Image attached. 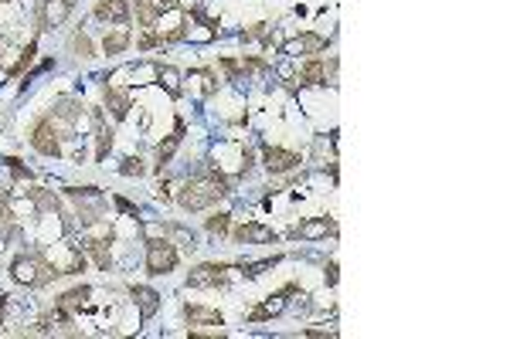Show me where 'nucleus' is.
<instances>
[{
    "mask_svg": "<svg viewBox=\"0 0 510 339\" xmlns=\"http://www.w3.org/2000/svg\"><path fill=\"white\" fill-rule=\"evenodd\" d=\"M228 193V183L221 173H207V176H194L188 180V187L181 190V207L184 211H201L207 204H214L218 197Z\"/></svg>",
    "mask_w": 510,
    "mask_h": 339,
    "instance_id": "f257e3e1",
    "label": "nucleus"
},
{
    "mask_svg": "<svg viewBox=\"0 0 510 339\" xmlns=\"http://www.w3.org/2000/svg\"><path fill=\"white\" fill-rule=\"evenodd\" d=\"M10 271H14V282H21V285H41V282L51 278V265L44 258H38V254L17 258Z\"/></svg>",
    "mask_w": 510,
    "mask_h": 339,
    "instance_id": "f03ea898",
    "label": "nucleus"
},
{
    "mask_svg": "<svg viewBox=\"0 0 510 339\" xmlns=\"http://www.w3.org/2000/svg\"><path fill=\"white\" fill-rule=\"evenodd\" d=\"M174 265H177V248L170 241H157L153 238L146 245V268L153 275H167V271H174Z\"/></svg>",
    "mask_w": 510,
    "mask_h": 339,
    "instance_id": "7ed1b4c3",
    "label": "nucleus"
},
{
    "mask_svg": "<svg viewBox=\"0 0 510 339\" xmlns=\"http://www.w3.org/2000/svg\"><path fill=\"white\" fill-rule=\"evenodd\" d=\"M225 271H228V265H198V268L188 275V285H191V288L221 285V282H225Z\"/></svg>",
    "mask_w": 510,
    "mask_h": 339,
    "instance_id": "20e7f679",
    "label": "nucleus"
},
{
    "mask_svg": "<svg viewBox=\"0 0 510 339\" xmlns=\"http://www.w3.org/2000/svg\"><path fill=\"white\" fill-rule=\"evenodd\" d=\"M31 143H34V150L44 153V157H58V153H62V143H58V133L51 129V122H38Z\"/></svg>",
    "mask_w": 510,
    "mask_h": 339,
    "instance_id": "39448f33",
    "label": "nucleus"
},
{
    "mask_svg": "<svg viewBox=\"0 0 510 339\" xmlns=\"http://www.w3.org/2000/svg\"><path fill=\"white\" fill-rule=\"evenodd\" d=\"M262 160H266V167L272 170V173H286V170L300 167V157L290 153V150H279V146H266Z\"/></svg>",
    "mask_w": 510,
    "mask_h": 339,
    "instance_id": "423d86ee",
    "label": "nucleus"
},
{
    "mask_svg": "<svg viewBox=\"0 0 510 339\" xmlns=\"http://www.w3.org/2000/svg\"><path fill=\"white\" fill-rule=\"evenodd\" d=\"M174 3L177 0H136V17H140V24H153L164 10H174Z\"/></svg>",
    "mask_w": 510,
    "mask_h": 339,
    "instance_id": "0eeeda50",
    "label": "nucleus"
},
{
    "mask_svg": "<svg viewBox=\"0 0 510 339\" xmlns=\"http://www.w3.org/2000/svg\"><path fill=\"white\" fill-rule=\"evenodd\" d=\"M96 17L126 24V21H129V3H126V0H99V3H96Z\"/></svg>",
    "mask_w": 510,
    "mask_h": 339,
    "instance_id": "6e6552de",
    "label": "nucleus"
},
{
    "mask_svg": "<svg viewBox=\"0 0 510 339\" xmlns=\"http://www.w3.org/2000/svg\"><path fill=\"white\" fill-rule=\"evenodd\" d=\"M290 292H293V288H283L279 295H272L269 302H262L259 309H252L248 319H252V323H262V319H269V316H279V312L286 309V295H290Z\"/></svg>",
    "mask_w": 510,
    "mask_h": 339,
    "instance_id": "1a4fd4ad",
    "label": "nucleus"
},
{
    "mask_svg": "<svg viewBox=\"0 0 510 339\" xmlns=\"http://www.w3.org/2000/svg\"><path fill=\"white\" fill-rule=\"evenodd\" d=\"M68 14H72V0H48L41 10V21H44V27H58Z\"/></svg>",
    "mask_w": 510,
    "mask_h": 339,
    "instance_id": "9d476101",
    "label": "nucleus"
},
{
    "mask_svg": "<svg viewBox=\"0 0 510 339\" xmlns=\"http://www.w3.org/2000/svg\"><path fill=\"white\" fill-rule=\"evenodd\" d=\"M327 41L316 38V34H303V38H293L283 44V55H306V51H323Z\"/></svg>",
    "mask_w": 510,
    "mask_h": 339,
    "instance_id": "9b49d317",
    "label": "nucleus"
},
{
    "mask_svg": "<svg viewBox=\"0 0 510 339\" xmlns=\"http://www.w3.org/2000/svg\"><path fill=\"white\" fill-rule=\"evenodd\" d=\"M235 234H238V241H255V245L276 241V231H272V228H262V224H255V221H252V224H242Z\"/></svg>",
    "mask_w": 510,
    "mask_h": 339,
    "instance_id": "f8f14e48",
    "label": "nucleus"
},
{
    "mask_svg": "<svg viewBox=\"0 0 510 339\" xmlns=\"http://www.w3.org/2000/svg\"><path fill=\"white\" fill-rule=\"evenodd\" d=\"M296 234L306 238V241H316V238H327V234H333V224L327 221V217H316V221H306L296 228Z\"/></svg>",
    "mask_w": 510,
    "mask_h": 339,
    "instance_id": "ddd939ff",
    "label": "nucleus"
},
{
    "mask_svg": "<svg viewBox=\"0 0 510 339\" xmlns=\"http://www.w3.org/2000/svg\"><path fill=\"white\" fill-rule=\"evenodd\" d=\"M181 139H184V122L177 119V126H174L170 139H167V143H160V150H157V160H160V167H164V163H170V157H174V153H177V146H181Z\"/></svg>",
    "mask_w": 510,
    "mask_h": 339,
    "instance_id": "4468645a",
    "label": "nucleus"
},
{
    "mask_svg": "<svg viewBox=\"0 0 510 339\" xmlns=\"http://www.w3.org/2000/svg\"><path fill=\"white\" fill-rule=\"evenodd\" d=\"M133 295H136V302H140V316H143V319H150V316L160 309V295H157L153 288H143V285H140V288H133Z\"/></svg>",
    "mask_w": 510,
    "mask_h": 339,
    "instance_id": "2eb2a0df",
    "label": "nucleus"
},
{
    "mask_svg": "<svg viewBox=\"0 0 510 339\" xmlns=\"http://www.w3.org/2000/svg\"><path fill=\"white\" fill-rule=\"evenodd\" d=\"M300 82H303V85H320V82H327V65H323L320 58L306 62L303 72H300Z\"/></svg>",
    "mask_w": 510,
    "mask_h": 339,
    "instance_id": "dca6fc26",
    "label": "nucleus"
},
{
    "mask_svg": "<svg viewBox=\"0 0 510 339\" xmlns=\"http://www.w3.org/2000/svg\"><path fill=\"white\" fill-rule=\"evenodd\" d=\"M105 102H109V109H112L116 119H123L126 109H129V98H126L123 92H116V88H105Z\"/></svg>",
    "mask_w": 510,
    "mask_h": 339,
    "instance_id": "f3484780",
    "label": "nucleus"
},
{
    "mask_svg": "<svg viewBox=\"0 0 510 339\" xmlns=\"http://www.w3.org/2000/svg\"><path fill=\"white\" fill-rule=\"evenodd\" d=\"M129 44V38H126V31H116V34H105V41H102V48L109 51V55H119L123 48Z\"/></svg>",
    "mask_w": 510,
    "mask_h": 339,
    "instance_id": "a211bd4d",
    "label": "nucleus"
},
{
    "mask_svg": "<svg viewBox=\"0 0 510 339\" xmlns=\"http://www.w3.org/2000/svg\"><path fill=\"white\" fill-rule=\"evenodd\" d=\"M188 319H191V326H194V323H211V326H221V316H218V312H204V309H188Z\"/></svg>",
    "mask_w": 510,
    "mask_h": 339,
    "instance_id": "6ab92c4d",
    "label": "nucleus"
},
{
    "mask_svg": "<svg viewBox=\"0 0 510 339\" xmlns=\"http://www.w3.org/2000/svg\"><path fill=\"white\" fill-rule=\"evenodd\" d=\"M86 295H89V288H75V292H68V295H65L58 306H62L65 312H68V309H79V306L86 302Z\"/></svg>",
    "mask_w": 510,
    "mask_h": 339,
    "instance_id": "aec40b11",
    "label": "nucleus"
},
{
    "mask_svg": "<svg viewBox=\"0 0 510 339\" xmlns=\"http://www.w3.org/2000/svg\"><path fill=\"white\" fill-rule=\"evenodd\" d=\"M96 126H99V150H96V157H105V153H109V146H112V133H109V129H105V126H102V119L99 116H96Z\"/></svg>",
    "mask_w": 510,
    "mask_h": 339,
    "instance_id": "412c9836",
    "label": "nucleus"
},
{
    "mask_svg": "<svg viewBox=\"0 0 510 339\" xmlns=\"http://www.w3.org/2000/svg\"><path fill=\"white\" fill-rule=\"evenodd\" d=\"M105 245H109V241H89V252L96 254V265H99V268H109V252H105Z\"/></svg>",
    "mask_w": 510,
    "mask_h": 339,
    "instance_id": "4be33fe9",
    "label": "nucleus"
},
{
    "mask_svg": "<svg viewBox=\"0 0 510 339\" xmlns=\"http://www.w3.org/2000/svg\"><path fill=\"white\" fill-rule=\"evenodd\" d=\"M160 85H167V92H170V95H177V92H181V85H177V72H174V68H160Z\"/></svg>",
    "mask_w": 510,
    "mask_h": 339,
    "instance_id": "5701e85b",
    "label": "nucleus"
},
{
    "mask_svg": "<svg viewBox=\"0 0 510 339\" xmlns=\"http://www.w3.org/2000/svg\"><path fill=\"white\" fill-rule=\"evenodd\" d=\"M72 44H75V51H79L82 58H92V41H89L86 34H75V38H72Z\"/></svg>",
    "mask_w": 510,
    "mask_h": 339,
    "instance_id": "b1692460",
    "label": "nucleus"
},
{
    "mask_svg": "<svg viewBox=\"0 0 510 339\" xmlns=\"http://www.w3.org/2000/svg\"><path fill=\"white\" fill-rule=\"evenodd\" d=\"M143 173V160L140 157H129L126 163H123V176H140Z\"/></svg>",
    "mask_w": 510,
    "mask_h": 339,
    "instance_id": "393cba45",
    "label": "nucleus"
},
{
    "mask_svg": "<svg viewBox=\"0 0 510 339\" xmlns=\"http://www.w3.org/2000/svg\"><path fill=\"white\" fill-rule=\"evenodd\" d=\"M207 231H218V234H225V231H228V214L207 217Z\"/></svg>",
    "mask_w": 510,
    "mask_h": 339,
    "instance_id": "a878e982",
    "label": "nucleus"
},
{
    "mask_svg": "<svg viewBox=\"0 0 510 339\" xmlns=\"http://www.w3.org/2000/svg\"><path fill=\"white\" fill-rule=\"evenodd\" d=\"M31 58H34V41H31V44H27V51H24V55H21V62H17V65H14V68H10V72H14V75H17V72H21V68H24V65H31Z\"/></svg>",
    "mask_w": 510,
    "mask_h": 339,
    "instance_id": "bb28decb",
    "label": "nucleus"
},
{
    "mask_svg": "<svg viewBox=\"0 0 510 339\" xmlns=\"http://www.w3.org/2000/svg\"><path fill=\"white\" fill-rule=\"evenodd\" d=\"M116 207H119V211H126V214H136V207H133L129 200H123V197H116Z\"/></svg>",
    "mask_w": 510,
    "mask_h": 339,
    "instance_id": "cd10ccee",
    "label": "nucleus"
},
{
    "mask_svg": "<svg viewBox=\"0 0 510 339\" xmlns=\"http://www.w3.org/2000/svg\"><path fill=\"white\" fill-rule=\"evenodd\" d=\"M262 34H266V24H255V27L248 31V38H262Z\"/></svg>",
    "mask_w": 510,
    "mask_h": 339,
    "instance_id": "c85d7f7f",
    "label": "nucleus"
},
{
    "mask_svg": "<svg viewBox=\"0 0 510 339\" xmlns=\"http://www.w3.org/2000/svg\"><path fill=\"white\" fill-rule=\"evenodd\" d=\"M327 282H330V285L337 282V265H333V261H330V268H327Z\"/></svg>",
    "mask_w": 510,
    "mask_h": 339,
    "instance_id": "c756f323",
    "label": "nucleus"
},
{
    "mask_svg": "<svg viewBox=\"0 0 510 339\" xmlns=\"http://www.w3.org/2000/svg\"><path fill=\"white\" fill-rule=\"evenodd\" d=\"M3 306H7V299H3V295H0V316H3Z\"/></svg>",
    "mask_w": 510,
    "mask_h": 339,
    "instance_id": "7c9ffc66",
    "label": "nucleus"
}]
</instances>
